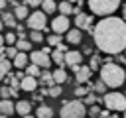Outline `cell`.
Listing matches in <instances>:
<instances>
[{
    "instance_id": "6da1fadb",
    "label": "cell",
    "mask_w": 126,
    "mask_h": 118,
    "mask_svg": "<svg viewBox=\"0 0 126 118\" xmlns=\"http://www.w3.org/2000/svg\"><path fill=\"white\" fill-rule=\"evenodd\" d=\"M93 39L96 47L108 55H118L126 47V22L116 16L102 18L93 28Z\"/></svg>"
},
{
    "instance_id": "7a4b0ae2",
    "label": "cell",
    "mask_w": 126,
    "mask_h": 118,
    "mask_svg": "<svg viewBox=\"0 0 126 118\" xmlns=\"http://www.w3.org/2000/svg\"><path fill=\"white\" fill-rule=\"evenodd\" d=\"M98 71H100V83L106 88H116V87L124 85L126 75H124V69L118 63H114V61L112 63H104Z\"/></svg>"
},
{
    "instance_id": "3957f363",
    "label": "cell",
    "mask_w": 126,
    "mask_h": 118,
    "mask_svg": "<svg viewBox=\"0 0 126 118\" xmlns=\"http://www.w3.org/2000/svg\"><path fill=\"white\" fill-rule=\"evenodd\" d=\"M59 114H61V118H85L87 116V106L79 98L67 100V102H63Z\"/></svg>"
},
{
    "instance_id": "277c9868",
    "label": "cell",
    "mask_w": 126,
    "mask_h": 118,
    "mask_svg": "<svg viewBox=\"0 0 126 118\" xmlns=\"http://www.w3.org/2000/svg\"><path fill=\"white\" fill-rule=\"evenodd\" d=\"M118 6H120V2H116V0H91L89 2L91 12H94L96 16H102V18L112 16L118 10Z\"/></svg>"
},
{
    "instance_id": "5b68a950",
    "label": "cell",
    "mask_w": 126,
    "mask_h": 118,
    "mask_svg": "<svg viewBox=\"0 0 126 118\" xmlns=\"http://www.w3.org/2000/svg\"><path fill=\"white\" fill-rule=\"evenodd\" d=\"M102 104H104L106 110L122 112V110H126V96H124L122 92H116V90L104 92V94H102Z\"/></svg>"
},
{
    "instance_id": "8992f818",
    "label": "cell",
    "mask_w": 126,
    "mask_h": 118,
    "mask_svg": "<svg viewBox=\"0 0 126 118\" xmlns=\"http://www.w3.org/2000/svg\"><path fill=\"white\" fill-rule=\"evenodd\" d=\"M26 22H28L30 31H43V30H47V28H45V26H47V16H45L41 10H35V12H32V14H28Z\"/></svg>"
},
{
    "instance_id": "52a82bcc",
    "label": "cell",
    "mask_w": 126,
    "mask_h": 118,
    "mask_svg": "<svg viewBox=\"0 0 126 118\" xmlns=\"http://www.w3.org/2000/svg\"><path fill=\"white\" fill-rule=\"evenodd\" d=\"M93 16L91 14H85V12H79L75 16V26L79 31H93Z\"/></svg>"
},
{
    "instance_id": "ba28073f",
    "label": "cell",
    "mask_w": 126,
    "mask_h": 118,
    "mask_svg": "<svg viewBox=\"0 0 126 118\" xmlns=\"http://www.w3.org/2000/svg\"><path fill=\"white\" fill-rule=\"evenodd\" d=\"M69 28H71V22H69V18H65V16H55V18L51 20V30H53L55 35L67 33Z\"/></svg>"
},
{
    "instance_id": "9c48e42d",
    "label": "cell",
    "mask_w": 126,
    "mask_h": 118,
    "mask_svg": "<svg viewBox=\"0 0 126 118\" xmlns=\"http://www.w3.org/2000/svg\"><path fill=\"white\" fill-rule=\"evenodd\" d=\"M28 59H32V65H35L37 69H49V65H51L49 55H45L41 51H32Z\"/></svg>"
},
{
    "instance_id": "30bf717a",
    "label": "cell",
    "mask_w": 126,
    "mask_h": 118,
    "mask_svg": "<svg viewBox=\"0 0 126 118\" xmlns=\"http://www.w3.org/2000/svg\"><path fill=\"white\" fill-rule=\"evenodd\" d=\"M81 61H83V53H81V51H67V53L63 55V63H65V65H69L71 69L79 67V65H81Z\"/></svg>"
},
{
    "instance_id": "8fae6325",
    "label": "cell",
    "mask_w": 126,
    "mask_h": 118,
    "mask_svg": "<svg viewBox=\"0 0 126 118\" xmlns=\"http://www.w3.org/2000/svg\"><path fill=\"white\" fill-rule=\"evenodd\" d=\"M73 71H75V83H77V85H83V83H87V81L91 79V69H89L87 65H79V67H75Z\"/></svg>"
},
{
    "instance_id": "7c38bea8",
    "label": "cell",
    "mask_w": 126,
    "mask_h": 118,
    "mask_svg": "<svg viewBox=\"0 0 126 118\" xmlns=\"http://www.w3.org/2000/svg\"><path fill=\"white\" fill-rule=\"evenodd\" d=\"M14 112H18L20 116L32 114V102H30V100H18V102L14 104Z\"/></svg>"
},
{
    "instance_id": "4fadbf2b",
    "label": "cell",
    "mask_w": 126,
    "mask_h": 118,
    "mask_svg": "<svg viewBox=\"0 0 126 118\" xmlns=\"http://www.w3.org/2000/svg\"><path fill=\"white\" fill-rule=\"evenodd\" d=\"M20 88L26 90V92H33L37 88V79H32V77H26L24 75V79L20 81Z\"/></svg>"
},
{
    "instance_id": "5bb4252c",
    "label": "cell",
    "mask_w": 126,
    "mask_h": 118,
    "mask_svg": "<svg viewBox=\"0 0 126 118\" xmlns=\"http://www.w3.org/2000/svg\"><path fill=\"white\" fill-rule=\"evenodd\" d=\"M10 63H12V65H14L16 69H26V67H28V55H26V53H20V51H18V53H16V57H14V59H12Z\"/></svg>"
},
{
    "instance_id": "9a60e30c",
    "label": "cell",
    "mask_w": 126,
    "mask_h": 118,
    "mask_svg": "<svg viewBox=\"0 0 126 118\" xmlns=\"http://www.w3.org/2000/svg\"><path fill=\"white\" fill-rule=\"evenodd\" d=\"M14 114V102L12 100H0V116L10 118Z\"/></svg>"
},
{
    "instance_id": "2e32d148",
    "label": "cell",
    "mask_w": 126,
    "mask_h": 118,
    "mask_svg": "<svg viewBox=\"0 0 126 118\" xmlns=\"http://www.w3.org/2000/svg\"><path fill=\"white\" fill-rule=\"evenodd\" d=\"M65 35H67V43H73L75 45V43H81L83 41V31H79L77 28L75 30H69Z\"/></svg>"
},
{
    "instance_id": "e0dca14e",
    "label": "cell",
    "mask_w": 126,
    "mask_h": 118,
    "mask_svg": "<svg viewBox=\"0 0 126 118\" xmlns=\"http://www.w3.org/2000/svg\"><path fill=\"white\" fill-rule=\"evenodd\" d=\"M51 77H53V83H55V85H63V83H67V81H69V77H67V71H65V69H55V71L51 73Z\"/></svg>"
},
{
    "instance_id": "ac0fdd59",
    "label": "cell",
    "mask_w": 126,
    "mask_h": 118,
    "mask_svg": "<svg viewBox=\"0 0 126 118\" xmlns=\"http://www.w3.org/2000/svg\"><path fill=\"white\" fill-rule=\"evenodd\" d=\"M0 22H2V26H8V28H16V26H18V24H16V18H14L12 12H2Z\"/></svg>"
},
{
    "instance_id": "d6986e66",
    "label": "cell",
    "mask_w": 126,
    "mask_h": 118,
    "mask_svg": "<svg viewBox=\"0 0 126 118\" xmlns=\"http://www.w3.org/2000/svg\"><path fill=\"white\" fill-rule=\"evenodd\" d=\"M35 118H53V108H51V106H47V104H41V106H37Z\"/></svg>"
},
{
    "instance_id": "ffe728a7",
    "label": "cell",
    "mask_w": 126,
    "mask_h": 118,
    "mask_svg": "<svg viewBox=\"0 0 126 118\" xmlns=\"http://www.w3.org/2000/svg\"><path fill=\"white\" fill-rule=\"evenodd\" d=\"M10 69H12V63L8 59H0V81H4L10 75Z\"/></svg>"
},
{
    "instance_id": "44dd1931",
    "label": "cell",
    "mask_w": 126,
    "mask_h": 118,
    "mask_svg": "<svg viewBox=\"0 0 126 118\" xmlns=\"http://www.w3.org/2000/svg\"><path fill=\"white\" fill-rule=\"evenodd\" d=\"M57 10L61 12L59 16L69 18V14H73V2H61V4H57Z\"/></svg>"
},
{
    "instance_id": "7402d4cb",
    "label": "cell",
    "mask_w": 126,
    "mask_h": 118,
    "mask_svg": "<svg viewBox=\"0 0 126 118\" xmlns=\"http://www.w3.org/2000/svg\"><path fill=\"white\" fill-rule=\"evenodd\" d=\"M39 83L45 85V87H53V85H55V83H53V77H51V73H49L47 69H45L43 73H39V81H37V85H39Z\"/></svg>"
},
{
    "instance_id": "603a6c76",
    "label": "cell",
    "mask_w": 126,
    "mask_h": 118,
    "mask_svg": "<svg viewBox=\"0 0 126 118\" xmlns=\"http://www.w3.org/2000/svg\"><path fill=\"white\" fill-rule=\"evenodd\" d=\"M12 14H14V18H16V20H26V18H28V8H26L24 4H18V6L14 8V12H12Z\"/></svg>"
},
{
    "instance_id": "cb8c5ba5",
    "label": "cell",
    "mask_w": 126,
    "mask_h": 118,
    "mask_svg": "<svg viewBox=\"0 0 126 118\" xmlns=\"http://www.w3.org/2000/svg\"><path fill=\"white\" fill-rule=\"evenodd\" d=\"M63 55H65V53H61V51H57V49H55V51H51L49 59H51V63L59 65V69H63V65H65V63H63Z\"/></svg>"
},
{
    "instance_id": "d4e9b609",
    "label": "cell",
    "mask_w": 126,
    "mask_h": 118,
    "mask_svg": "<svg viewBox=\"0 0 126 118\" xmlns=\"http://www.w3.org/2000/svg\"><path fill=\"white\" fill-rule=\"evenodd\" d=\"M41 12L45 14H53V12H57V4L53 2V0H45V2H41Z\"/></svg>"
},
{
    "instance_id": "484cf974",
    "label": "cell",
    "mask_w": 126,
    "mask_h": 118,
    "mask_svg": "<svg viewBox=\"0 0 126 118\" xmlns=\"http://www.w3.org/2000/svg\"><path fill=\"white\" fill-rule=\"evenodd\" d=\"M14 45H16V51H20V53H26V51L32 49V43H30L28 39H18Z\"/></svg>"
},
{
    "instance_id": "4316f807",
    "label": "cell",
    "mask_w": 126,
    "mask_h": 118,
    "mask_svg": "<svg viewBox=\"0 0 126 118\" xmlns=\"http://www.w3.org/2000/svg\"><path fill=\"white\" fill-rule=\"evenodd\" d=\"M16 94H18V92L12 90L10 87H6V85L0 87V100H10V96H16Z\"/></svg>"
},
{
    "instance_id": "83f0119b",
    "label": "cell",
    "mask_w": 126,
    "mask_h": 118,
    "mask_svg": "<svg viewBox=\"0 0 126 118\" xmlns=\"http://www.w3.org/2000/svg\"><path fill=\"white\" fill-rule=\"evenodd\" d=\"M91 87H93V85H89V87H83V85H77V88H75L73 92H75V96H77V98L81 100V98H85V96H87V94L91 92Z\"/></svg>"
},
{
    "instance_id": "f1b7e54d",
    "label": "cell",
    "mask_w": 126,
    "mask_h": 118,
    "mask_svg": "<svg viewBox=\"0 0 126 118\" xmlns=\"http://www.w3.org/2000/svg\"><path fill=\"white\" fill-rule=\"evenodd\" d=\"M59 43H63V39H61V35H47V47H57Z\"/></svg>"
},
{
    "instance_id": "f546056e",
    "label": "cell",
    "mask_w": 126,
    "mask_h": 118,
    "mask_svg": "<svg viewBox=\"0 0 126 118\" xmlns=\"http://www.w3.org/2000/svg\"><path fill=\"white\" fill-rule=\"evenodd\" d=\"M61 87L59 85H53V87H49V88H45V94H49V96H53V98H57V96H61Z\"/></svg>"
},
{
    "instance_id": "4dcf8cb0",
    "label": "cell",
    "mask_w": 126,
    "mask_h": 118,
    "mask_svg": "<svg viewBox=\"0 0 126 118\" xmlns=\"http://www.w3.org/2000/svg\"><path fill=\"white\" fill-rule=\"evenodd\" d=\"M96 100H102V98H98V96H94V92L91 90V92H89V94H87V96L83 98V104H85V106H93V104H94Z\"/></svg>"
},
{
    "instance_id": "1f68e13d",
    "label": "cell",
    "mask_w": 126,
    "mask_h": 118,
    "mask_svg": "<svg viewBox=\"0 0 126 118\" xmlns=\"http://www.w3.org/2000/svg\"><path fill=\"white\" fill-rule=\"evenodd\" d=\"M89 69H91V73L96 71V69H100V57H98V55H93V57H91V61H89Z\"/></svg>"
},
{
    "instance_id": "d6a6232c",
    "label": "cell",
    "mask_w": 126,
    "mask_h": 118,
    "mask_svg": "<svg viewBox=\"0 0 126 118\" xmlns=\"http://www.w3.org/2000/svg\"><path fill=\"white\" fill-rule=\"evenodd\" d=\"M24 75H26V77H32V79H35V77L39 75V69H37L35 65H32V63H30V65L26 67V73H24Z\"/></svg>"
},
{
    "instance_id": "836d02e7",
    "label": "cell",
    "mask_w": 126,
    "mask_h": 118,
    "mask_svg": "<svg viewBox=\"0 0 126 118\" xmlns=\"http://www.w3.org/2000/svg\"><path fill=\"white\" fill-rule=\"evenodd\" d=\"M28 37H30V41H33V43L43 41V33H41V31H30V33H28Z\"/></svg>"
},
{
    "instance_id": "e575fe53",
    "label": "cell",
    "mask_w": 126,
    "mask_h": 118,
    "mask_svg": "<svg viewBox=\"0 0 126 118\" xmlns=\"http://www.w3.org/2000/svg\"><path fill=\"white\" fill-rule=\"evenodd\" d=\"M91 90H93V92H98V94H104V92H106V87H104L100 81H96V83L91 87Z\"/></svg>"
},
{
    "instance_id": "d590c367",
    "label": "cell",
    "mask_w": 126,
    "mask_h": 118,
    "mask_svg": "<svg viewBox=\"0 0 126 118\" xmlns=\"http://www.w3.org/2000/svg\"><path fill=\"white\" fill-rule=\"evenodd\" d=\"M4 43H8V47H12V45L16 43V33H14V31L6 33V35H4Z\"/></svg>"
},
{
    "instance_id": "8d00e7d4",
    "label": "cell",
    "mask_w": 126,
    "mask_h": 118,
    "mask_svg": "<svg viewBox=\"0 0 126 118\" xmlns=\"http://www.w3.org/2000/svg\"><path fill=\"white\" fill-rule=\"evenodd\" d=\"M87 114H89L91 118H98V116H100V108H98V106H91V108L87 110Z\"/></svg>"
},
{
    "instance_id": "74e56055",
    "label": "cell",
    "mask_w": 126,
    "mask_h": 118,
    "mask_svg": "<svg viewBox=\"0 0 126 118\" xmlns=\"http://www.w3.org/2000/svg\"><path fill=\"white\" fill-rule=\"evenodd\" d=\"M16 53H18V51H16V47H14V45H12V47H6V59H14V57H16Z\"/></svg>"
},
{
    "instance_id": "f35d334b",
    "label": "cell",
    "mask_w": 126,
    "mask_h": 118,
    "mask_svg": "<svg viewBox=\"0 0 126 118\" xmlns=\"http://www.w3.org/2000/svg\"><path fill=\"white\" fill-rule=\"evenodd\" d=\"M24 6H26V8H37V6H41V2H37V0H28V2H24Z\"/></svg>"
},
{
    "instance_id": "ab89813d",
    "label": "cell",
    "mask_w": 126,
    "mask_h": 118,
    "mask_svg": "<svg viewBox=\"0 0 126 118\" xmlns=\"http://www.w3.org/2000/svg\"><path fill=\"white\" fill-rule=\"evenodd\" d=\"M55 49H57V51H61V53H67V51H69V47H67V43H59V45H57Z\"/></svg>"
},
{
    "instance_id": "60d3db41",
    "label": "cell",
    "mask_w": 126,
    "mask_h": 118,
    "mask_svg": "<svg viewBox=\"0 0 126 118\" xmlns=\"http://www.w3.org/2000/svg\"><path fill=\"white\" fill-rule=\"evenodd\" d=\"M26 35H28V33H26V31H24V30H22V31H18V39H28V37H26Z\"/></svg>"
},
{
    "instance_id": "b9f144b4",
    "label": "cell",
    "mask_w": 126,
    "mask_h": 118,
    "mask_svg": "<svg viewBox=\"0 0 126 118\" xmlns=\"http://www.w3.org/2000/svg\"><path fill=\"white\" fill-rule=\"evenodd\" d=\"M0 59H6V47L4 45L0 47Z\"/></svg>"
},
{
    "instance_id": "7bdbcfd3",
    "label": "cell",
    "mask_w": 126,
    "mask_h": 118,
    "mask_svg": "<svg viewBox=\"0 0 126 118\" xmlns=\"http://www.w3.org/2000/svg\"><path fill=\"white\" fill-rule=\"evenodd\" d=\"M6 4H8V2H4V0H0V10H4V8H6Z\"/></svg>"
},
{
    "instance_id": "ee69618b",
    "label": "cell",
    "mask_w": 126,
    "mask_h": 118,
    "mask_svg": "<svg viewBox=\"0 0 126 118\" xmlns=\"http://www.w3.org/2000/svg\"><path fill=\"white\" fill-rule=\"evenodd\" d=\"M2 43H4V35L0 33V47H2Z\"/></svg>"
},
{
    "instance_id": "f6af8a7d",
    "label": "cell",
    "mask_w": 126,
    "mask_h": 118,
    "mask_svg": "<svg viewBox=\"0 0 126 118\" xmlns=\"http://www.w3.org/2000/svg\"><path fill=\"white\" fill-rule=\"evenodd\" d=\"M122 14H124V18H122V20L126 22V4H124V12H122Z\"/></svg>"
},
{
    "instance_id": "bcb514c9",
    "label": "cell",
    "mask_w": 126,
    "mask_h": 118,
    "mask_svg": "<svg viewBox=\"0 0 126 118\" xmlns=\"http://www.w3.org/2000/svg\"><path fill=\"white\" fill-rule=\"evenodd\" d=\"M22 118H35V116H32V114H28V116H22Z\"/></svg>"
},
{
    "instance_id": "7dc6e473",
    "label": "cell",
    "mask_w": 126,
    "mask_h": 118,
    "mask_svg": "<svg viewBox=\"0 0 126 118\" xmlns=\"http://www.w3.org/2000/svg\"><path fill=\"white\" fill-rule=\"evenodd\" d=\"M98 118H112V116H98Z\"/></svg>"
},
{
    "instance_id": "c3c4849f",
    "label": "cell",
    "mask_w": 126,
    "mask_h": 118,
    "mask_svg": "<svg viewBox=\"0 0 126 118\" xmlns=\"http://www.w3.org/2000/svg\"><path fill=\"white\" fill-rule=\"evenodd\" d=\"M124 65H126V57H124Z\"/></svg>"
},
{
    "instance_id": "681fc988",
    "label": "cell",
    "mask_w": 126,
    "mask_h": 118,
    "mask_svg": "<svg viewBox=\"0 0 126 118\" xmlns=\"http://www.w3.org/2000/svg\"><path fill=\"white\" fill-rule=\"evenodd\" d=\"M0 30H2V22H0Z\"/></svg>"
},
{
    "instance_id": "f907efd6",
    "label": "cell",
    "mask_w": 126,
    "mask_h": 118,
    "mask_svg": "<svg viewBox=\"0 0 126 118\" xmlns=\"http://www.w3.org/2000/svg\"><path fill=\"white\" fill-rule=\"evenodd\" d=\"M124 118H126V110H124Z\"/></svg>"
},
{
    "instance_id": "816d5d0a",
    "label": "cell",
    "mask_w": 126,
    "mask_h": 118,
    "mask_svg": "<svg viewBox=\"0 0 126 118\" xmlns=\"http://www.w3.org/2000/svg\"><path fill=\"white\" fill-rule=\"evenodd\" d=\"M0 118H6V116H0Z\"/></svg>"
},
{
    "instance_id": "f5cc1de1",
    "label": "cell",
    "mask_w": 126,
    "mask_h": 118,
    "mask_svg": "<svg viewBox=\"0 0 126 118\" xmlns=\"http://www.w3.org/2000/svg\"><path fill=\"white\" fill-rule=\"evenodd\" d=\"M124 51H126V47H124Z\"/></svg>"
}]
</instances>
